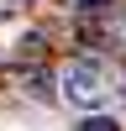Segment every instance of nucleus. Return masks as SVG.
Listing matches in <instances>:
<instances>
[{
    "mask_svg": "<svg viewBox=\"0 0 126 131\" xmlns=\"http://www.w3.org/2000/svg\"><path fill=\"white\" fill-rule=\"evenodd\" d=\"M32 84V94H37V100H42V94H52V79H42V73H37V79H26Z\"/></svg>",
    "mask_w": 126,
    "mask_h": 131,
    "instance_id": "nucleus-3",
    "label": "nucleus"
},
{
    "mask_svg": "<svg viewBox=\"0 0 126 131\" xmlns=\"http://www.w3.org/2000/svg\"><path fill=\"white\" fill-rule=\"evenodd\" d=\"M79 131H121V121H116V115H84Z\"/></svg>",
    "mask_w": 126,
    "mask_h": 131,
    "instance_id": "nucleus-2",
    "label": "nucleus"
},
{
    "mask_svg": "<svg viewBox=\"0 0 126 131\" xmlns=\"http://www.w3.org/2000/svg\"><path fill=\"white\" fill-rule=\"evenodd\" d=\"M58 94L74 110H84V115H105V105L121 100V79H116L100 58H74V63H63V73H58Z\"/></svg>",
    "mask_w": 126,
    "mask_h": 131,
    "instance_id": "nucleus-1",
    "label": "nucleus"
},
{
    "mask_svg": "<svg viewBox=\"0 0 126 131\" xmlns=\"http://www.w3.org/2000/svg\"><path fill=\"white\" fill-rule=\"evenodd\" d=\"M121 37H126V21H121Z\"/></svg>",
    "mask_w": 126,
    "mask_h": 131,
    "instance_id": "nucleus-4",
    "label": "nucleus"
}]
</instances>
